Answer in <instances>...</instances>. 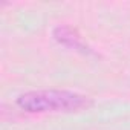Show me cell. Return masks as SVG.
<instances>
[{
  "label": "cell",
  "instance_id": "obj_1",
  "mask_svg": "<svg viewBox=\"0 0 130 130\" xmlns=\"http://www.w3.org/2000/svg\"><path fill=\"white\" fill-rule=\"evenodd\" d=\"M15 104L29 113L75 112L90 104L89 98L71 90H34L20 95Z\"/></svg>",
  "mask_w": 130,
  "mask_h": 130
},
{
  "label": "cell",
  "instance_id": "obj_2",
  "mask_svg": "<svg viewBox=\"0 0 130 130\" xmlns=\"http://www.w3.org/2000/svg\"><path fill=\"white\" fill-rule=\"evenodd\" d=\"M54 38L58 43L68 46V47H72L75 51H80L83 54L90 52V49L87 47V44L81 40L80 34L75 29L69 28V26H58V28H55L54 29Z\"/></svg>",
  "mask_w": 130,
  "mask_h": 130
}]
</instances>
